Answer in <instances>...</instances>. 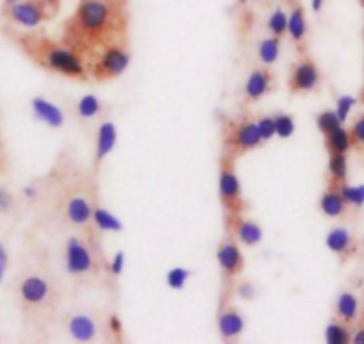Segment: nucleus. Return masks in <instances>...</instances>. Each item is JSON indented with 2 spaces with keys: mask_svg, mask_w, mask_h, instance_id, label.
<instances>
[{
  "mask_svg": "<svg viewBox=\"0 0 364 344\" xmlns=\"http://www.w3.org/2000/svg\"><path fill=\"white\" fill-rule=\"evenodd\" d=\"M127 33L125 0H80L63 27V45L80 59L95 61L106 48L124 45Z\"/></svg>",
  "mask_w": 364,
  "mask_h": 344,
  "instance_id": "nucleus-1",
  "label": "nucleus"
},
{
  "mask_svg": "<svg viewBox=\"0 0 364 344\" xmlns=\"http://www.w3.org/2000/svg\"><path fill=\"white\" fill-rule=\"evenodd\" d=\"M23 48L33 59H36L43 68L59 75L72 77V79H86L87 70L82 59L70 47L45 38H26Z\"/></svg>",
  "mask_w": 364,
  "mask_h": 344,
  "instance_id": "nucleus-2",
  "label": "nucleus"
},
{
  "mask_svg": "<svg viewBox=\"0 0 364 344\" xmlns=\"http://www.w3.org/2000/svg\"><path fill=\"white\" fill-rule=\"evenodd\" d=\"M131 63L127 48L124 45H114V47L106 48L95 61L91 63L90 73L97 80H109L117 79L127 70Z\"/></svg>",
  "mask_w": 364,
  "mask_h": 344,
  "instance_id": "nucleus-3",
  "label": "nucleus"
},
{
  "mask_svg": "<svg viewBox=\"0 0 364 344\" xmlns=\"http://www.w3.org/2000/svg\"><path fill=\"white\" fill-rule=\"evenodd\" d=\"M220 200L223 207L229 209L232 214H237L241 210V184L237 178L236 170H234V156L227 154L223 156L222 164H220Z\"/></svg>",
  "mask_w": 364,
  "mask_h": 344,
  "instance_id": "nucleus-4",
  "label": "nucleus"
},
{
  "mask_svg": "<svg viewBox=\"0 0 364 344\" xmlns=\"http://www.w3.org/2000/svg\"><path fill=\"white\" fill-rule=\"evenodd\" d=\"M54 13L47 8L43 0H22V2H13L8 8V16L11 22L16 26L27 27V29H34L45 20L50 18Z\"/></svg>",
  "mask_w": 364,
  "mask_h": 344,
  "instance_id": "nucleus-5",
  "label": "nucleus"
},
{
  "mask_svg": "<svg viewBox=\"0 0 364 344\" xmlns=\"http://www.w3.org/2000/svg\"><path fill=\"white\" fill-rule=\"evenodd\" d=\"M261 143L262 138L259 134L257 124L250 120H243L234 125L229 132V138H227V146L230 150V156L250 152V150L261 146Z\"/></svg>",
  "mask_w": 364,
  "mask_h": 344,
  "instance_id": "nucleus-6",
  "label": "nucleus"
},
{
  "mask_svg": "<svg viewBox=\"0 0 364 344\" xmlns=\"http://www.w3.org/2000/svg\"><path fill=\"white\" fill-rule=\"evenodd\" d=\"M321 75L320 68L316 66V63L311 61V59H304L299 65L293 66L291 73H289V91L293 95L295 93H307V91L316 90L318 84H320Z\"/></svg>",
  "mask_w": 364,
  "mask_h": 344,
  "instance_id": "nucleus-7",
  "label": "nucleus"
},
{
  "mask_svg": "<svg viewBox=\"0 0 364 344\" xmlns=\"http://www.w3.org/2000/svg\"><path fill=\"white\" fill-rule=\"evenodd\" d=\"M65 262L66 272L72 275H86L93 268V255L87 250L86 244L77 237L66 241L65 250Z\"/></svg>",
  "mask_w": 364,
  "mask_h": 344,
  "instance_id": "nucleus-8",
  "label": "nucleus"
},
{
  "mask_svg": "<svg viewBox=\"0 0 364 344\" xmlns=\"http://www.w3.org/2000/svg\"><path fill=\"white\" fill-rule=\"evenodd\" d=\"M216 259H218V264L222 268L223 275L229 276V279L243 272V254H241L240 247L234 241H223L218 247V252H216Z\"/></svg>",
  "mask_w": 364,
  "mask_h": 344,
  "instance_id": "nucleus-9",
  "label": "nucleus"
},
{
  "mask_svg": "<svg viewBox=\"0 0 364 344\" xmlns=\"http://www.w3.org/2000/svg\"><path fill=\"white\" fill-rule=\"evenodd\" d=\"M273 86V73L266 68H257L250 73L247 84H245V95L248 100L257 102L264 97Z\"/></svg>",
  "mask_w": 364,
  "mask_h": 344,
  "instance_id": "nucleus-10",
  "label": "nucleus"
},
{
  "mask_svg": "<svg viewBox=\"0 0 364 344\" xmlns=\"http://www.w3.org/2000/svg\"><path fill=\"white\" fill-rule=\"evenodd\" d=\"M50 287L48 282L41 276H27L22 284H20V296L26 303L29 305H40L48 298Z\"/></svg>",
  "mask_w": 364,
  "mask_h": 344,
  "instance_id": "nucleus-11",
  "label": "nucleus"
},
{
  "mask_svg": "<svg viewBox=\"0 0 364 344\" xmlns=\"http://www.w3.org/2000/svg\"><path fill=\"white\" fill-rule=\"evenodd\" d=\"M218 328L222 339H236L245 328V321L241 312L236 307H227L225 311L220 312L218 316Z\"/></svg>",
  "mask_w": 364,
  "mask_h": 344,
  "instance_id": "nucleus-12",
  "label": "nucleus"
},
{
  "mask_svg": "<svg viewBox=\"0 0 364 344\" xmlns=\"http://www.w3.org/2000/svg\"><path fill=\"white\" fill-rule=\"evenodd\" d=\"M325 243H327L328 250H331L332 254L339 255V257H348L352 252H355L352 234L343 227L332 228L331 232H328L327 240H325Z\"/></svg>",
  "mask_w": 364,
  "mask_h": 344,
  "instance_id": "nucleus-13",
  "label": "nucleus"
},
{
  "mask_svg": "<svg viewBox=\"0 0 364 344\" xmlns=\"http://www.w3.org/2000/svg\"><path fill=\"white\" fill-rule=\"evenodd\" d=\"M68 330L72 337L80 343H90L95 339L97 335V323L86 314H77L73 316L68 321Z\"/></svg>",
  "mask_w": 364,
  "mask_h": 344,
  "instance_id": "nucleus-14",
  "label": "nucleus"
},
{
  "mask_svg": "<svg viewBox=\"0 0 364 344\" xmlns=\"http://www.w3.org/2000/svg\"><path fill=\"white\" fill-rule=\"evenodd\" d=\"M33 111L41 122H45V124L52 129L61 127L63 122H65V117H63L61 109H59L58 105L47 102L45 98H34Z\"/></svg>",
  "mask_w": 364,
  "mask_h": 344,
  "instance_id": "nucleus-15",
  "label": "nucleus"
},
{
  "mask_svg": "<svg viewBox=\"0 0 364 344\" xmlns=\"http://www.w3.org/2000/svg\"><path fill=\"white\" fill-rule=\"evenodd\" d=\"M114 145H117V127L113 122H104L99 129V138H97V163L106 159L113 152Z\"/></svg>",
  "mask_w": 364,
  "mask_h": 344,
  "instance_id": "nucleus-16",
  "label": "nucleus"
},
{
  "mask_svg": "<svg viewBox=\"0 0 364 344\" xmlns=\"http://www.w3.org/2000/svg\"><path fill=\"white\" fill-rule=\"evenodd\" d=\"M234 234H236L237 240L241 241L247 247H254L259 244L262 240V230L255 221L243 220V217H236L234 221Z\"/></svg>",
  "mask_w": 364,
  "mask_h": 344,
  "instance_id": "nucleus-17",
  "label": "nucleus"
},
{
  "mask_svg": "<svg viewBox=\"0 0 364 344\" xmlns=\"http://www.w3.org/2000/svg\"><path fill=\"white\" fill-rule=\"evenodd\" d=\"M320 210L328 217L343 216V213L346 210V202L343 200L341 193H339V188L331 186V188L321 195Z\"/></svg>",
  "mask_w": 364,
  "mask_h": 344,
  "instance_id": "nucleus-18",
  "label": "nucleus"
},
{
  "mask_svg": "<svg viewBox=\"0 0 364 344\" xmlns=\"http://www.w3.org/2000/svg\"><path fill=\"white\" fill-rule=\"evenodd\" d=\"M66 214H68V220L73 225H86L93 217V209H91L90 202L86 198L73 196L68 205H66Z\"/></svg>",
  "mask_w": 364,
  "mask_h": 344,
  "instance_id": "nucleus-19",
  "label": "nucleus"
},
{
  "mask_svg": "<svg viewBox=\"0 0 364 344\" xmlns=\"http://www.w3.org/2000/svg\"><path fill=\"white\" fill-rule=\"evenodd\" d=\"M336 314L341 321H345L346 325L352 321H355L357 314H359V301L357 296L352 293H341L336 301Z\"/></svg>",
  "mask_w": 364,
  "mask_h": 344,
  "instance_id": "nucleus-20",
  "label": "nucleus"
},
{
  "mask_svg": "<svg viewBox=\"0 0 364 344\" xmlns=\"http://www.w3.org/2000/svg\"><path fill=\"white\" fill-rule=\"evenodd\" d=\"M325 146H327L328 154H346L352 149V138L346 129L338 127L334 131L325 134Z\"/></svg>",
  "mask_w": 364,
  "mask_h": 344,
  "instance_id": "nucleus-21",
  "label": "nucleus"
},
{
  "mask_svg": "<svg viewBox=\"0 0 364 344\" xmlns=\"http://www.w3.org/2000/svg\"><path fill=\"white\" fill-rule=\"evenodd\" d=\"M288 33L295 43L302 45L307 34V23H306V13H304L302 6H295L291 9V15L288 16Z\"/></svg>",
  "mask_w": 364,
  "mask_h": 344,
  "instance_id": "nucleus-22",
  "label": "nucleus"
},
{
  "mask_svg": "<svg viewBox=\"0 0 364 344\" xmlns=\"http://www.w3.org/2000/svg\"><path fill=\"white\" fill-rule=\"evenodd\" d=\"M328 175H331V186H334V188L345 184L346 175H348L346 154H331V157H328Z\"/></svg>",
  "mask_w": 364,
  "mask_h": 344,
  "instance_id": "nucleus-23",
  "label": "nucleus"
},
{
  "mask_svg": "<svg viewBox=\"0 0 364 344\" xmlns=\"http://www.w3.org/2000/svg\"><path fill=\"white\" fill-rule=\"evenodd\" d=\"M325 340L328 344H346L352 340V333L345 321H332L325 330Z\"/></svg>",
  "mask_w": 364,
  "mask_h": 344,
  "instance_id": "nucleus-24",
  "label": "nucleus"
},
{
  "mask_svg": "<svg viewBox=\"0 0 364 344\" xmlns=\"http://www.w3.org/2000/svg\"><path fill=\"white\" fill-rule=\"evenodd\" d=\"M93 220H95L97 227L100 230H106V232H120L122 230V223L114 217V214L102 209V207H95L93 209Z\"/></svg>",
  "mask_w": 364,
  "mask_h": 344,
  "instance_id": "nucleus-25",
  "label": "nucleus"
},
{
  "mask_svg": "<svg viewBox=\"0 0 364 344\" xmlns=\"http://www.w3.org/2000/svg\"><path fill=\"white\" fill-rule=\"evenodd\" d=\"M279 50H281V38H266L259 45V58L264 65H273L277 61Z\"/></svg>",
  "mask_w": 364,
  "mask_h": 344,
  "instance_id": "nucleus-26",
  "label": "nucleus"
},
{
  "mask_svg": "<svg viewBox=\"0 0 364 344\" xmlns=\"http://www.w3.org/2000/svg\"><path fill=\"white\" fill-rule=\"evenodd\" d=\"M339 193H341L346 205H353V207L364 205V186H348L345 182V184L339 186Z\"/></svg>",
  "mask_w": 364,
  "mask_h": 344,
  "instance_id": "nucleus-27",
  "label": "nucleus"
},
{
  "mask_svg": "<svg viewBox=\"0 0 364 344\" xmlns=\"http://www.w3.org/2000/svg\"><path fill=\"white\" fill-rule=\"evenodd\" d=\"M268 27L275 38H282L288 33V15L284 13V9L279 8L272 13L268 20Z\"/></svg>",
  "mask_w": 364,
  "mask_h": 344,
  "instance_id": "nucleus-28",
  "label": "nucleus"
},
{
  "mask_svg": "<svg viewBox=\"0 0 364 344\" xmlns=\"http://www.w3.org/2000/svg\"><path fill=\"white\" fill-rule=\"evenodd\" d=\"M77 112L79 117L82 118H93L100 112V100L95 97V95H86L79 100L77 104Z\"/></svg>",
  "mask_w": 364,
  "mask_h": 344,
  "instance_id": "nucleus-29",
  "label": "nucleus"
},
{
  "mask_svg": "<svg viewBox=\"0 0 364 344\" xmlns=\"http://www.w3.org/2000/svg\"><path fill=\"white\" fill-rule=\"evenodd\" d=\"M341 125H343V122L339 120L338 114H336V111H323V112H320L316 118V127L323 136L327 134V132L334 131V129L341 127Z\"/></svg>",
  "mask_w": 364,
  "mask_h": 344,
  "instance_id": "nucleus-30",
  "label": "nucleus"
},
{
  "mask_svg": "<svg viewBox=\"0 0 364 344\" xmlns=\"http://www.w3.org/2000/svg\"><path fill=\"white\" fill-rule=\"evenodd\" d=\"M293 132H295V122H293V118L289 114H279V117H275V134L279 138H291Z\"/></svg>",
  "mask_w": 364,
  "mask_h": 344,
  "instance_id": "nucleus-31",
  "label": "nucleus"
},
{
  "mask_svg": "<svg viewBox=\"0 0 364 344\" xmlns=\"http://www.w3.org/2000/svg\"><path fill=\"white\" fill-rule=\"evenodd\" d=\"M191 272L186 268H173L168 272L166 275V282L171 289H182V287L186 286L188 279H190Z\"/></svg>",
  "mask_w": 364,
  "mask_h": 344,
  "instance_id": "nucleus-32",
  "label": "nucleus"
},
{
  "mask_svg": "<svg viewBox=\"0 0 364 344\" xmlns=\"http://www.w3.org/2000/svg\"><path fill=\"white\" fill-rule=\"evenodd\" d=\"M348 132L350 138H352V146L364 149V112L359 118H355V122H353Z\"/></svg>",
  "mask_w": 364,
  "mask_h": 344,
  "instance_id": "nucleus-33",
  "label": "nucleus"
},
{
  "mask_svg": "<svg viewBox=\"0 0 364 344\" xmlns=\"http://www.w3.org/2000/svg\"><path fill=\"white\" fill-rule=\"evenodd\" d=\"M353 105H355V98L350 97V95H343V97L338 98V104H336V114H338V118L343 122V124H345L346 118H348Z\"/></svg>",
  "mask_w": 364,
  "mask_h": 344,
  "instance_id": "nucleus-34",
  "label": "nucleus"
},
{
  "mask_svg": "<svg viewBox=\"0 0 364 344\" xmlns=\"http://www.w3.org/2000/svg\"><path fill=\"white\" fill-rule=\"evenodd\" d=\"M257 127H259V134H261L262 141H269V139L275 136V118H261L257 122Z\"/></svg>",
  "mask_w": 364,
  "mask_h": 344,
  "instance_id": "nucleus-35",
  "label": "nucleus"
},
{
  "mask_svg": "<svg viewBox=\"0 0 364 344\" xmlns=\"http://www.w3.org/2000/svg\"><path fill=\"white\" fill-rule=\"evenodd\" d=\"M125 268V254L124 252H118L117 255H114V259L111 261V273L113 275H120L122 272H124Z\"/></svg>",
  "mask_w": 364,
  "mask_h": 344,
  "instance_id": "nucleus-36",
  "label": "nucleus"
},
{
  "mask_svg": "<svg viewBox=\"0 0 364 344\" xmlns=\"http://www.w3.org/2000/svg\"><path fill=\"white\" fill-rule=\"evenodd\" d=\"M13 198L6 189H0V213H8L11 209Z\"/></svg>",
  "mask_w": 364,
  "mask_h": 344,
  "instance_id": "nucleus-37",
  "label": "nucleus"
},
{
  "mask_svg": "<svg viewBox=\"0 0 364 344\" xmlns=\"http://www.w3.org/2000/svg\"><path fill=\"white\" fill-rule=\"evenodd\" d=\"M237 294H240L243 300H250V298H254V294H255L254 286H252V284H248V282L240 284V286H237Z\"/></svg>",
  "mask_w": 364,
  "mask_h": 344,
  "instance_id": "nucleus-38",
  "label": "nucleus"
},
{
  "mask_svg": "<svg viewBox=\"0 0 364 344\" xmlns=\"http://www.w3.org/2000/svg\"><path fill=\"white\" fill-rule=\"evenodd\" d=\"M8 252H6L4 244L0 243V282L4 280V275H6V269H8Z\"/></svg>",
  "mask_w": 364,
  "mask_h": 344,
  "instance_id": "nucleus-39",
  "label": "nucleus"
},
{
  "mask_svg": "<svg viewBox=\"0 0 364 344\" xmlns=\"http://www.w3.org/2000/svg\"><path fill=\"white\" fill-rule=\"evenodd\" d=\"M352 343L355 344H364V326H360L355 333L352 335Z\"/></svg>",
  "mask_w": 364,
  "mask_h": 344,
  "instance_id": "nucleus-40",
  "label": "nucleus"
},
{
  "mask_svg": "<svg viewBox=\"0 0 364 344\" xmlns=\"http://www.w3.org/2000/svg\"><path fill=\"white\" fill-rule=\"evenodd\" d=\"M45 4H47V8L50 9L52 13H58L59 6H61V0H43Z\"/></svg>",
  "mask_w": 364,
  "mask_h": 344,
  "instance_id": "nucleus-41",
  "label": "nucleus"
},
{
  "mask_svg": "<svg viewBox=\"0 0 364 344\" xmlns=\"http://www.w3.org/2000/svg\"><path fill=\"white\" fill-rule=\"evenodd\" d=\"M325 0H311V6H313L314 13H320L321 8H323Z\"/></svg>",
  "mask_w": 364,
  "mask_h": 344,
  "instance_id": "nucleus-42",
  "label": "nucleus"
},
{
  "mask_svg": "<svg viewBox=\"0 0 364 344\" xmlns=\"http://www.w3.org/2000/svg\"><path fill=\"white\" fill-rule=\"evenodd\" d=\"M109 325L113 326V330H114V332H117V333L122 332V325H120V321H118V318H111Z\"/></svg>",
  "mask_w": 364,
  "mask_h": 344,
  "instance_id": "nucleus-43",
  "label": "nucleus"
},
{
  "mask_svg": "<svg viewBox=\"0 0 364 344\" xmlns=\"http://www.w3.org/2000/svg\"><path fill=\"white\" fill-rule=\"evenodd\" d=\"M359 100H360V104H364V87H363V90H360V95H359Z\"/></svg>",
  "mask_w": 364,
  "mask_h": 344,
  "instance_id": "nucleus-44",
  "label": "nucleus"
},
{
  "mask_svg": "<svg viewBox=\"0 0 364 344\" xmlns=\"http://www.w3.org/2000/svg\"><path fill=\"white\" fill-rule=\"evenodd\" d=\"M6 2H8V6H9V4H13V2H16V0H6Z\"/></svg>",
  "mask_w": 364,
  "mask_h": 344,
  "instance_id": "nucleus-45",
  "label": "nucleus"
},
{
  "mask_svg": "<svg viewBox=\"0 0 364 344\" xmlns=\"http://www.w3.org/2000/svg\"><path fill=\"white\" fill-rule=\"evenodd\" d=\"M359 2H360V6H363V8H364V0H359Z\"/></svg>",
  "mask_w": 364,
  "mask_h": 344,
  "instance_id": "nucleus-46",
  "label": "nucleus"
},
{
  "mask_svg": "<svg viewBox=\"0 0 364 344\" xmlns=\"http://www.w3.org/2000/svg\"><path fill=\"white\" fill-rule=\"evenodd\" d=\"M240 2H247V0H240Z\"/></svg>",
  "mask_w": 364,
  "mask_h": 344,
  "instance_id": "nucleus-47",
  "label": "nucleus"
}]
</instances>
